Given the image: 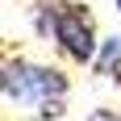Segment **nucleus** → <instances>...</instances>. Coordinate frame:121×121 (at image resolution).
I'll use <instances>...</instances> for the list:
<instances>
[{
	"label": "nucleus",
	"instance_id": "1",
	"mask_svg": "<svg viewBox=\"0 0 121 121\" xmlns=\"http://www.w3.org/2000/svg\"><path fill=\"white\" fill-rule=\"evenodd\" d=\"M0 96L13 109L34 113L38 121H54L67 113V96H71V79L63 67L34 59H4L0 67Z\"/></svg>",
	"mask_w": 121,
	"mask_h": 121
},
{
	"label": "nucleus",
	"instance_id": "2",
	"mask_svg": "<svg viewBox=\"0 0 121 121\" xmlns=\"http://www.w3.org/2000/svg\"><path fill=\"white\" fill-rule=\"evenodd\" d=\"M29 25L67 63L92 67V59L100 50V34H96V17H92L88 4H79V0H38L29 9Z\"/></svg>",
	"mask_w": 121,
	"mask_h": 121
},
{
	"label": "nucleus",
	"instance_id": "3",
	"mask_svg": "<svg viewBox=\"0 0 121 121\" xmlns=\"http://www.w3.org/2000/svg\"><path fill=\"white\" fill-rule=\"evenodd\" d=\"M92 71L104 75V79H121V34L100 38V50L92 59Z\"/></svg>",
	"mask_w": 121,
	"mask_h": 121
},
{
	"label": "nucleus",
	"instance_id": "4",
	"mask_svg": "<svg viewBox=\"0 0 121 121\" xmlns=\"http://www.w3.org/2000/svg\"><path fill=\"white\" fill-rule=\"evenodd\" d=\"M92 121H121V117H117V113H96Z\"/></svg>",
	"mask_w": 121,
	"mask_h": 121
},
{
	"label": "nucleus",
	"instance_id": "5",
	"mask_svg": "<svg viewBox=\"0 0 121 121\" xmlns=\"http://www.w3.org/2000/svg\"><path fill=\"white\" fill-rule=\"evenodd\" d=\"M113 4H117V13H121V0H113Z\"/></svg>",
	"mask_w": 121,
	"mask_h": 121
}]
</instances>
